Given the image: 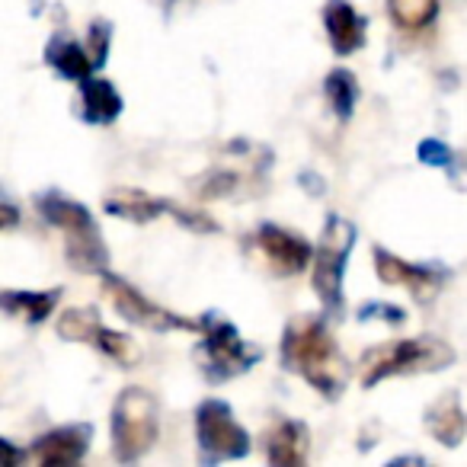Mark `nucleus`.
<instances>
[{"label":"nucleus","instance_id":"16","mask_svg":"<svg viewBox=\"0 0 467 467\" xmlns=\"http://www.w3.org/2000/svg\"><path fill=\"white\" fill-rule=\"evenodd\" d=\"M266 454L279 467H298L307 458V429L305 422L282 420L266 435Z\"/></svg>","mask_w":467,"mask_h":467},{"label":"nucleus","instance_id":"2","mask_svg":"<svg viewBox=\"0 0 467 467\" xmlns=\"http://www.w3.org/2000/svg\"><path fill=\"white\" fill-rule=\"evenodd\" d=\"M451 362H454L451 346L432 337H420V339H400V343L368 349L362 356V362H358V368H362V388H375L384 378L441 371Z\"/></svg>","mask_w":467,"mask_h":467},{"label":"nucleus","instance_id":"3","mask_svg":"<svg viewBox=\"0 0 467 467\" xmlns=\"http://www.w3.org/2000/svg\"><path fill=\"white\" fill-rule=\"evenodd\" d=\"M36 205H39L42 218L52 221L55 227H61L67 234V260L74 266L87 269V273H103L109 254H106L103 241H99L93 214L80 202L65 199L61 192H42L36 199Z\"/></svg>","mask_w":467,"mask_h":467},{"label":"nucleus","instance_id":"22","mask_svg":"<svg viewBox=\"0 0 467 467\" xmlns=\"http://www.w3.org/2000/svg\"><path fill=\"white\" fill-rule=\"evenodd\" d=\"M106 48H109V23H93L90 26V46H87V52H90L93 65H103L106 61Z\"/></svg>","mask_w":467,"mask_h":467},{"label":"nucleus","instance_id":"6","mask_svg":"<svg viewBox=\"0 0 467 467\" xmlns=\"http://www.w3.org/2000/svg\"><path fill=\"white\" fill-rule=\"evenodd\" d=\"M195 432H199V448L205 464L227 461V458H244L250 451L247 429L234 420V410L224 400L202 403L199 413H195Z\"/></svg>","mask_w":467,"mask_h":467},{"label":"nucleus","instance_id":"19","mask_svg":"<svg viewBox=\"0 0 467 467\" xmlns=\"http://www.w3.org/2000/svg\"><path fill=\"white\" fill-rule=\"evenodd\" d=\"M61 292H4V307L7 314H16V317H26L29 324H42V320L52 314L55 301H58Z\"/></svg>","mask_w":467,"mask_h":467},{"label":"nucleus","instance_id":"1","mask_svg":"<svg viewBox=\"0 0 467 467\" xmlns=\"http://www.w3.org/2000/svg\"><path fill=\"white\" fill-rule=\"evenodd\" d=\"M282 362H285L288 371L301 375L324 397H339L346 388V378H349V368H346L327 324L320 317H311V314H298L285 327Z\"/></svg>","mask_w":467,"mask_h":467},{"label":"nucleus","instance_id":"20","mask_svg":"<svg viewBox=\"0 0 467 467\" xmlns=\"http://www.w3.org/2000/svg\"><path fill=\"white\" fill-rule=\"evenodd\" d=\"M388 10L400 29H426L439 14V0H388Z\"/></svg>","mask_w":467,"mask_h":467},{"label":"nucleus","instance_id":"7","mask_svg":"<svg viewBox=\"0 0 467 467\" xmlns=\"http://www.w3.org/2000/svg\"><path fill=\"white\" fill-rule=\"evenodd\" d=\"M103 292L109 295L112 307L119 311V317H125L129 324H138L144 330H154V333H170V330H202V324L195 320H186L180 314H170L163 307H157L154 301H148L135 285H129L125 279L112 273H103Z\"/></svg>","mask_w":467,"mask_h":467},{"label":"nucleus","instance_id":"15","mask_svg":"<svg viewBox=\"0 0 467 467\" xmlns=\"http://www.w3.org/2000/svg\"><path fill=\"white\" fill-rule=\"evenodd\" d=\"M426 429H429V435H432L435 441H441L445 448H454L464 441L467 416H464V407H461L454 390L441 394L439 400L426 410Z\"/></svg>","mask_w":467,"mask_h":467},{"label":"nucleus","instance_id":"23","mask_svg":"<svg viewBox=\"0 0 467 467\" xmlns=\"http://www.w3.org/2000/svg\"><path fill=\"white\" fill-rule=\"evenodd\" d=\"M420 161L429 163V167H448V163H451V150H448L445 141L429 138V141L420 144Z\"/></svg>","mask_w":467,"mask_h":467},{"label":"nucleus","instance_id":"11","mask_svg":"<svg viewBox=\"0 0 467 467\" xmlns=\"http://www.w3.org/2000/svg\"><path fill=\"white\" fill-rule=\"evenodd\" d=\"M90 439H93L90 422L55 429V432L36 439V445L29 448V454H23V458H29L33 464H42V467L78 464V461L87 454V448H90Z\"/></svg>","mask_w":467,"mask_h":467},{"label":"nucleus","instance_id":"9","mask_svg":"<svg viewBox=\"0 0 467 467\" xmlns=\"http://www.w3.org/2000/svg\"><path fill=\"white\" fill-rule=\"evenodd\" d=\"M55 330H58L61 339H71V343H93L99 352H106V356L116 358V362H122V365H135L138 362V346L131 343L129 337H122V333L106 330L93 311H67V314H61V320H58V327H55Z\"/></svg>","mask_w":467,"mask_h":467},{"label":"nucleus","instance_id":"4","mask_svg":"<svg viewBox=\"0 0 467 467\" xmlns=\"http://www.w3.org/2000/svg\"><path fill=\"white\" fill-rule=\"evenodd\" d=\"M157 441V403L148 390L129 388L112 407V451L119 461H138Z\"/></svg>","mask_w":467,"mask_h":467},{"label":"nucleus","instance_id":"18","mask_svg":"<svg viewBox=\"0 0 467 467\" xmlns=\"http://www.w3.org/2000/svg\"><path fill=\"white\" fill-rule=\"evenodd\" d=\"M46 61L67 80H87L90 71H97L90 52L78 39H71V36H55L46 48Z\"/></svg>","mask_w":467,"mask_h":467},{"label":"nucleus","instance_id":"25","mask_svg":"<svg viewBox=\"0 0 467 467\" xmlns=\"http://www.w3.org/2000/svg\"><path fill=\"white\" fill-rule=\"evenodd\" d=\"M4 214H7V221H4V224H14V221H16V208L14 205H7V208H4Z\"/></svg>","mask_w":467,"mask_h":467},{"label":"nucleus","instance_id":"12","mask_svg":"<svg viewBox=\"0 0 467 467\" xmlns=\"http://www.w3.org/2000/svg\"><path fill=\"white\" fill-rule=\"evenodd\" d=\"M375 269H378V279L384 285H407V292H413V298L420 305H429V301L439 295L441 285V275L429 266H410V263L397 260L394 254L378 247L375 250Z\"/></svg>","mask_w":467,"mask_h":467},{"label":"nucleus","instance_id":"21","mask_svg":"<svg viewBox=\"0 0 467 467\" xmlns=\"http://www.w3.org/2000/svg\"><path fill=\"white\" fill-rule=\"evenodd\" d=\"M324 90H327L330 106L337 109V116L349 119L352 109H356V99H358V84H356V78H352V71H343V67H339V71L327 74Z\"/></svg>","mask_w":467,"mask_h":467},{"label":"nucleus","instance_id":"17","mask_svg":"<svg viewBox=\"0 0 467 467\" xmlns=\"http://www.w3.org/2000/svg\"><path fill=\"white\" fill-rule=\"evenodd\" d=\"M80 99H84L80 103V116L90 125H109L122 112V97H119V90L109 80H97V78L80 80Z\"/></svg>","mask_w":467,"mask_h":467},{"label":"nucleus","instance_id":"8","mask_svg":"<svg viewBox=\"0 0 467 467\" xmlns=\"http://www.w3.org/2000/svg\"><path fill=\"white\" fill-rule=\"evenodd\" d=\"M202 330H205V358H208V378L212 381H224L247 371L250 365L260 358V349L247 346L237 333V327L227 324L221 317H205L202 320Z\"/></svg>","mask_w":467,"mask_h":467},{"label":"nucleus","instance_id":"14","mask_svg":"<svg viewBox=\"0 0 467 467\" xmlns=\"http://www.w3.org/2000/svg\"><path fill=\"white\" fill-rule=\"evenodd\" d=\"M324 23L337 55H352L365 46V16H358L346 0H327Z\"/></svg>","mask_w":467,"mask_h":467},{"label":"nucleus","instance_id":"13","mask_svg":"<svg viewBox=\"0 0 467 467\" xmlns=\"http://www.w3.org/2000/svg\"><path fill=\"white\" fill-rule=\"evenodd\" d=\"M256 244H260L263 256L273 263V269L279 275H295L314 260L311 247L305 241H298L295 234L282 231L279 224H263L256 231Z\"/></svg>","mask_w":467,"mask_h":467},{"label":"nucleus","instance_id":"5","mask_svg":"<svg viewBox=\"0 0 467 467\" xmlns=\"http://www.w3.org/2000/svg\"><path fill=\"white\" fill-rule=\"evenodd\" d=\"M352 244H356V227L339 214L327 218L324 237L314 254V292L330 314H339L343 307V269Z\"/></svg>","mask_w":467,"mask_h":467},{"label":"nucleus","instance_id":"10","mask_svg":"<svg viewBox=\"0 0 467 467\" xmlns=\"http://www.w3.org/2000/svg\"><path fill=\"white\" fill-rule=\"evenodd\" d=\"M106 212L116 214V218H129V221H150L157 214H173L176 221H182L186 227L192 231H218L212 218L205 214H195V212H186V208L173 205L167 199H154V195L141 192V189H116V192L106 199Z\"/></svg>","mask_w":467,"mask_h":467},{"label":"nucleus","instance_id":"24","mask_svg":"<svg viewBox=\"0 0 467 467\" xmlns=\"http://www.w3.org/2000/svg\"><path fill=\"white\" fill-rule=\"evenodd\" d=\"M358 317L368 320V317H381V320H390V324H403V311L394 305H365L358 311Z\"/></svg>","mask_w":467,"mask_h":467}]
</instances>
